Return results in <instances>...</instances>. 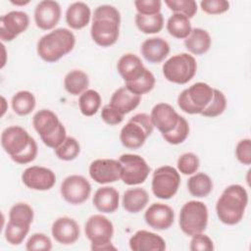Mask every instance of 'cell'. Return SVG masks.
<instances>
[{
    "label": "cell",
    "instance_id": "obj_48",
    "mask_svg": "<svg viewBox=\"0 0 251 251\" xmlns=\"http://www.w3.org/2000/svg\"><path fill=\"white\" fill-rule=\"evenodd\" d=\"M36 155H37V144H36V141L34 140V138L32 137L28 146L25 148V150L23 153H21L20 155L12 157L11 159L14 162H16L17 164L25 165V164L32 162L35 159Z\"/></svg>",
    "mask_w": 251,
    "mask_h": 251
},
{
    "label": "cell",
    "instance_id": "obj_31",
    "mask_svg": "<svg viewBox=\"0 0 251 251\" xmlns=\"http://www.w3.org/2000/svg\"><path fill=\"white\" fill-rule=\"evenodd\" d=\"M191 24L187 17L181 14L174 13L167 22V30L169 33L178 39H185L191 32Z\"/></svg>",
    "mask_w": 251,
    "mask_h": 251
},
{
    "label": "cell",
    "instance_id": "obj_29",
    "mask_svg": "<svg viewBox=\"0 0 251 251\" xmlns=\"http://www.w3.org/2000/svg\"><path fill=\"white\" fill-rule=\"evenodd\" d=\"M88 85V75L81 70H73L69 72L64 78V87L66 91L75 96L87 90Z\"/></svg>",
    "mask_w": 251,
    "mask_h": 251
},
{
    "label": "cell",
    "instance_id": "obj_26",
    "mask_svg": "<svg viewBox=\"0 0 251 251\" xmlns=\"http://www.w3.org/2000/svg\"><path fill=\"white\" fill-rule=\"evenodd\" d=\"M91 11L84 2H75L71 4L66 11V22L71 28L81 29L85 27L90 21Z\"/></svg>",
    "mask_w": 251,
    "mask_h": 251
},
{
    "label": "cell",
    "instance_id": "obj_19",
    "mask_svg": "<svg viewBox=\"0 0 251 251\" xmlns=\"http://www.w3.org/2000/svg\"><path fill=\"white\" fill-rule=\"evenodd\" d=\"M150 117L154 127H157L162 134L172 131L179 119V115L168 103L156 104L151 111Z\"/></svg>",
    "mask_w": 251,
    "mask_h": 251
},
{
    "label": "cell",
    "instance_id": "obj_35",
    "mask_svg": "<svg viewBox=\"0 0 251 251\" xmlns=\"http://www.w3.org/2000/svg\"><path fill=\"white\" fill-rule=\"evenodd\" d=\"M33 210L26 203H17L13 205L9 212V222L22 225V226H30L33 221Z\"/></svg>",
    "mask_w": 251,
    "mask_h": 251
},
{
    "label": "cell",
    "instance_id": "obj_15",
    "mask_svg": "<svg viewBox=\"0 0 251 251\" xmlns=\"http://www.w3.org/2000/svg\"><path fill=\"white\" fill-rule=\"evenodd\" d=\"M122 165L115 159H96L89 166L90 177L100 184L111 183L121 178Z\"/></svg>",
    "mask_w": 251,
    "mask_h": 251
},
{
    "label": "cell",
    "instance_id": "obj_45",
    "mask_svg": "<svg viewBox=\"0 0 251 251\" xmlns=\"http://www.w3.org/2000/svg\"><path fill=\"white\" fill-rule=\"evenodd\" d=\"M134 6L138 14L151 16L160 13L162 2L160 0H135Z\"/></svg>",
    "mask_w": 251,
    "mask_h": 251
},
{
    "label": "cell",
    "instance_id": "obj_5",
    "mask_svg": "<svg viewBox=\"0 0 251 251\" xmlns=\"http://www.w3.org/2000/svg\"><path fill=\"white\" fill-rule=\"evenodd\" d=\"M154 126L150 115L139 113L129 119L120 132L122 144L128 149H137L146 141L153 132Z\"/></svg>",
    "mask_w": 251,
    "mask_h": 251
},
{
    "label": "cell",
    "instance_id": "obj_32",
    "mask_svg": "<svg viewBox=\"0 0 251 251\" xmlns=\"http://www.w3.org/2000/svg\"><path fill=\"white\" fill-rule=\"evenodd\" d=\"M137 28L146 34L158 33L164 26V17L161 13L151 16L136 14L134 18Z\"/></svg>",
    "mask_w": 251,
    "mask_h": 251
},
{
    "label": "cell",
    "instance_id": "obj_22",
    "mask_svg": "<svg viewBox=\"0 0 251 251\" xmlns=\"http://www.w3.org/2000/svg\"><path fill=\"white\" fill-rule=\"evenodd\" d=\"M117 70L126 83L131 82L139 78L147 70L141 59L131 53L123 55L117 64Z\"/></svg>",
    "mask_w": 251,
    "mask_h": 251
},
{
    "label": "cell",
    "instance_id": "obj_40",
    "mask_svg": "<svg viewBox=\"0 0 251 251\" xmlns=\"http://www.w3.org/2000/svg\"><path fill=\"white\" fill-rule=\"evenodd\" d=\"M29 226H30L16 225L11 222H8L4 231L6 241L11 245L21 244L27 235L29 231Z\"/></svg>",
    "mask_w": 251,
    "mask_h": 251
},
{
    "label": "cell",
    "instance_id": "obj_7",
    "mask_svg": "<svg viewBox=\"0 0 251 251\" xmlns=\"http://www.w3.org/2000/svg\"><path fill=\"white\" fill-rule=\"evenodd\" d=\"M214 88L205 82H195L182 90L177 97V105L186 114H201L213 98Z\"/></svg>",
    "mask_w": 251,
    "mask_h": 251
},
{
    "label": "cell",
    "instance_id": "obj_50",
    "mask_svg": "<svg viewBox=\"0 0 251 251\" xmlns=\"http://www.w3.org/2000/svg\"><path fill=\"white\" fill-rule=\"evenodd\" d=\"M13 4H15V5H25V4H28L29 3V1L28 0H26V1H11Z\"/></svg>",
    "mask_w": 251,
    "mask_h": 251
},
{
    "label": "cell",
    "instance_id": "obj_25",
    "mask_svg": "<svg viewBox=\"0 0 251 251\" xmlns=\"http://www.w3.org/2000/svg\"><path fill=\"white\" fill-rule=\"evenodd\" d=\"M141 96L130 92L126 86L118 88L111 96L109 105L124 116L133 111L140 103Z\"/></svg>",
    "mask_w": 251,
    "mask_h": 251
},
{
    "label": "cell",
    "instance_id": "obj_47",
    "mask_svg": "<svg viewBox=\"0 0 251 251\" xmlns=\"http://www.w3.org/2000/svg\"><path fill=\"white\" fill-rule=\"evenodd\" d=\"M189 249L191 251H212L214 244L208 235L201 232L192 236Z\"/></svg>",
    "mask_w": 251,
    "mask_h": 251
},
{
    "label": "cell",
    "instance_id": "obj_18",
    "mask_svg": "<svg viewBox=\"0 0 251 251\" xmlns=\"http://www.w3.org/2000/svg\"><path fill=\"white\" fill-rule=\"evenodd\" d=\"M146 224L157 230H165L172 226L175 221L174 210L163 203H153L144 214Z\"/></svg>",
    "mask_w": 251,
    "mask_h": 251
},
{
    "label": "cell",
    "instance_id": "obj_2",
    "mask_svg": "<svg viewBox=\"0 0 251 251\" xmlns=\"http://www.w3.org/2000/svg\"><path fill=\"white\" fill-rule=\"evenodd\" d=\"M247 204L246 189L240 184H231L223 191L217 201V216L226 225H236L242 220Z\"/></svg>",
    "mask_w": 251,
    "mask_h": 251
},
{
    "label": "cell",
    "instance_id": "obj_3",
    "mask_svg": "<svg viewBox=\"0 0 251 251\" xmlns=\"http://www.w3.org/2000/svg\"><path fill=\"white\" fill-rule=\"evenodd\" d=\"M75 44V34L68 28H56L40 37L36 51L38 56L47 63H54L70 53Z\"/></svg>",
    "mask_w": 251,
    "mask_h": 251
},
{
    "label": "cell",
    "instance_id": "obj_12",
    "mask_svg": "<svg viewBox=\"0 0 251 251\" xmlns=\"http://www.w3.org/2000/svg\"><path fill=\"white\" fill-rule=\"evenodd\" d=\"M60 191L65 201L72 205H79L90 196L91 184L84 176L72 175L62 181Z\"/></svg>",
    "mask_w": 251,
    "mask_h": 251
},
{
    "label": "cell",
    "instance_id": "obj_30",
    "mask_svg": "<svg viewBox=\"0 0 251 251\" xmlns=\"http://www.w3.org/2000/svg\"><path fill=\"white\" fill-rule=\"evenodd\" d=\"M187 189L189 193L194 197H206L211 193L213 189V181L208 175L204 173H198L188 178Z\"/></svg>",
    "mask_w": 251,
    "mask_h": 251
},
{
    "label": "cell",
    "instance_id": "obj_6",
    "mask_svg": "<svg viewBox=\"0 0 251 251\" xmlns=\"http://www.w3.org/2000/svg\"><path fill=\"white\" fill-rule=\"evenodd\" d=\"M86 237L91 242L92 250H116L111 239L114 235V226L105 216L96 214L89 217L84 226Z\"/></svg>",
    "mask_w": 251,
    "mask_h": 251
},
{
    "label": "cell",
    "instance_id": "obj_38",
    "mask_svg": "<svg viewBox=\"0 0 251 251\" xmlns=\"http://www.w3.org/2000/svg\"><path fill=\"white\" fill-rule=\"evenodd\" d=\"M226 107V98L225 94L219 89L214 88L213 98L209 105L200 114L206 118H215L224 113Z\"/></svg>",
    "mask_w": 251,
    "mask_h": 251
},
{
    "label": "cell",
    "instance_id": "obj_21",
    "mask_svg": "<svg viewBox=\"0 0 251 251\" xmlns=\"http://www.w3.org/2000/svg\"><path fill=\"white\" fill-rule=\"evenodd\" d=\"M129 247L133 251H164L166 242L157 233L141 229L129 238Z\"/></svg>",
    "mask_w": 251,
    "mask_h": 251
},
{
    "label": "cell",
    "instance_id": "obj_33",
    "mask_svg": "<svg viewBox=\"0 0 251 251\" xmlns=\"http://www.w3.org/2000/svg\"><path fill=\"white\" fill-rule=\"evenodd\" d=\"M36 101L34 95L27 90H21L12 97V108L14 112L19 116H26L30 114Z\"/></svg>",
    "mask_w": 251,
    "mask_h": 251
},
{
    "label": "cell",
    "instance_id": "obj_8",
    "mask_svg": "<svg viewBox=\"0 0 251 251\" xmlns=\"http://www.w3.org/2000/svg\"><path fill=\"white\" fill-rule=\"evenodd\" d=\"M180 229L188 236L203 232L208 224V208L201 201L191 200L186 202L180 209Z\"/></svg>",
    "mask_w": 251,
    "mask_h": 251
},
{
    "label": "cell",
    "instance_id": "obj_46",
    "mask_svg": "<svg viewBox=\"0 0 251 251\" xmlns=\"http://www.w3.org/2000/svg\"><path fill=\"white\" fill-rule=\"evenodd\" d=\"M235 156L237 160L246 166L251 164V140L249 138L241 139L235 147Z\"/></svg>",
    "mask_w": 251,
    "mask_h": 251
},
{
    "label": "cell",
    "instance_id": "obj_43",
    "mask_svg": "<svg viewBox=\"0 0 251 251\" xmlns=\"http://www.w3.org/2000/svg\"><path fill=\"white\" fill-rule=\"evenodd\" d=\"M25 249L28 251L34 250H43L49 251L52 249L51 239L44 233L36 232L33 233L25 243Z\"/></svg>",
    "mask_w": 251,
    "mask_h": 251
},
{
    "label": "cell",
    "instance_id": "obj_24",
    "mask_svg": "<svg viewBox=\"0 0 251 251\" xmlns=\"http://www.w3.org/2000/svg\"><path fill=\"white\" fill-rule=\"evenodd\" d=\"M92 202L99 212L114 213L119 208V192L113 186L100 187L95 191Z\"/></svg>",
    "mask_w": 251,
    "mask_h": 251
},
{
    "label": "cell",
    "instance_id": "obj_11",
    "mask_svg": "<svg viewBox=\"0 0 251 251\" xmlns=\"http://www.w3.org/2000/svg\"><path fill=\"white\" fill-rule=\"evenodd\" d=\"M122 165L121 179L127 185H137L143 183L150 173L147 162L136 154H123L119 158Z\"/></svg>",
    "mask_w": 251,
    "mask_h": 251
},
{
    "label": "cell",
    "instance_id": "obj_36",
    "mask_svg": "<svg viewBox=\"0 0 251 251\" xmlns=\"http://www.w3.org/2000/svg\"><path fill=\"white\" fill-rule=\"evenodd\" d=\"M155 76L154 75L147 69L145 73L136 80L126 83V87L132 93L141 96L142 94H146L150 92L155 86Z\"/></svg>",
    "mask_w": 251,
    "mask_h": 251
},
{
    "label": "cell",
    "instance_id": "obj_49",
    "mask_svg": "<svg viewBox=\"0 0 251 251\" xmlns=\"http://www.w3.org/2000/svg\"><path fill=\"white\" fill-rule=\"evenodd\" d=\"M101 118L106 124L110 126H116L123 122L124 115L108 104L102 108Z\"/></svg>",
    "mask_w": 251,
    "mask_h": 251
},
{
    "label": "cell",
    "instance_id": "obj_42",
    "mask_svg": "<svg viewBox=\"0 0 251 251\" xmlns=\"http://www.w3.org/2000/svg\"><path fill=\"white\" fill-rule=\"evenodd\" d=\"M177 169L182 175H193L197 172L200 162L194 153L187 152L180 155L177 159Z\"/></svg>",
    "mask_w": 251,
    "mask_h": 251
},
{
    "label": "cell",
    "instance_id": "obj_14",
    "mask_svg": "<svg viewBox=\"0 0 251 251\" xmlns=\"http://www.w3.org/2000/svg\"><path fill=\"white\" fill-rule=\"evenodd\" d=\"M29 25V17L23 11H11L0 18V39L12 41L19 34L26 30Z\"/></svg>",
    "mask_w": 251,
    "mask_h": 251
},
{
    "label": "cell",
    "instance_id": "obj_4",
    "mask_svg": "<svg viewBox=\"0 0 251 251\" xmlns=\"http://www.w3.org/2000/svg\"><path fill=\"white\" fill-rule=\"evenodd\" d=\"M32 125L47 147L56 149L67 137L64 125L51 110L42 109L37 111L32 118Z\"/></svg>",
    "mask_w": 251,
    "mask_h": 251
},
{
    "label": "cell",
    "instance_id": "obj_41",
    "mask_svg": "<svg viewBox=\"0 0 251 251\" xmlns=\"http://www.w3.org/2000/svg\"><path fill=\"white\" fill-rule=\"evenodd\" d=\"M165 4L174 13L184 15L188 19L197 12V3L194 0H165Z\"/></svg>",
    "mask_w": 251,
    "mask_h": 251
},
{
    "label": "cell",
    "instance_id": "obj_27",
    "mask_svg": "<svg viewBox=\"0 0 251 251\" xmlns=\"http://www.w3.org/2000/svg\"><path fill=\"white\" fill-rule=\"evenodd\" d=\"M212 39L209 32L203 28L195 27L184 39L185 48L194 55L205 54L211 47Z\"/></svg>",
    "mask_w": 251,
    "mask_h": 251
},
{
    "label": "cell",
    "instance_id": "obj_17",
    "mask_svg": "<svg viewBox=\"0 0 251 251\" xmlns=\"http://www.w3.org/2000/svg\"><path fill=\"white\" fill-rule=\"evenodd\" d=\"M61 18V6L57 1H40L34 9V22L37 27L43 30L54 28Z\"/></svg>",
    "mask_w": 251,
    "mask_h": 251
},
{
    "label": "cell",
    "instance_id": "obj_39",
    "mask_svg": "<svg viewBox=\"0 0 251 251\" xmlns=\"http://www.w3.org/2000/svg\"><path fill=\"white\" fill-rule=\"evenodd\" d=\"M188 134H189L188 122L183 117L179 116L178 123L176 126V127L172 131L162 134V136L168 143L173 145H177L182 143L187 138Z\"/></svg>",
    "mask_w": 251,
    "mask_h": 251
},
{
    "label": "cell",
    "instance_id": "obj_37",
    "mask_svg": "<svg viewBox=\"0 0 251 251\" xmlns=\"http://www.w3.org/2000/svg\"><path fill=\"white\" fill-rule=\"evenodd\" d=\"M55 150L56 156L63 161H72L75 159L80 152L78 141L72 136H67L66 139Z\"/></svg>",
    "mask_w": 251,
    "mask_h": 251
},
{
    "label": "cell",
    "instance_id": "obj_34",
    "mask_svg": "<svg viewBox=\"0 0 251 251\" xmlns=\"http://www.w3.org/2000/svg\"><path fill=\"white\" fill-rule=\"evenodd\" d=\"M101 96L94 89H87L80 94L78 99L79 110L82 115L91 117L97 113L101 106Z\"/></svg>",
    "mask_w": 251,
    "mask_h": 251
},
{
    "label": "cell",
    "instance_id": "obj_9",
    "mask_svg": "<svg viewBox=\"0 0 251 251\" xmlns=\"http://www.w3.org/2000/svg\"><path fill=\"white\" fill-rule=\"evenodd\" d=\"M196 71V60L188 53L174 55L163 65V75L165 78L177 84H185L190 81L195 75Z\"/></svg>",
    "mask_w": 251,
    "mask_h": 251
},
{
    "label": "cell",
    "instance_id": "obj_44",
    "mask_svg": "<svg viewBox=\"0 0 251 251\" xmlns=\"http://www.w3.org/2000/svg\"><path fill=\"white\" fill-rule=\"evenodd\" d=\"M203 12L209 15H220L229 9V2L226 0H203L200 2Z\"/></svg>",
    "mask_w": 251,
    "mask_h": 251
},
{
    "label": "cell",
    "instance_id": "obj_20",
    "mask_svg": "<svg viewBox=\"0 0 251 251\" xmlns=\"http://www.w3.org/2000/svg\"><path fill=\"white\" fill-rule=\"evenodd\" d=\"M51 232L57 242L69 245L75 243L78 239L80 229L78 224L74 219L61 217L53 223Z\"/></svg>",
    "mask_w": 251,
    "mask_h": 251
},
{
    "label": "cell",
    "instance_id": "obj_28",
    "mask_svg": "<svg viewBox=\"0 0 251 251\" xmlns=\"http://www.w3.org/2000/svg\"><path fill=\"white\" fill-rule=\"evenodd\" d=\"M148 202L149 195L143 188H129L124 192L123 206L128 213H138L142 211Z\"/></svg>",
    "mask_w": 251,
    "mask_h": 251
},
{
    "label": "cell",
    "instance_id": "obj_16",
    "mask_svg": "<svg viewBox=\"0 0 251 251\" xmlns=\"http://www.w3.org/2000/svg\"><path fill=\"white\" fill-rule=\"evenodd\" d=\"M22 180L24 184L33 190H49L56 182L55 173L45 167L31 166L26 168L23 175Z\"/></svg>",
    "mask_w": 251,
    "mask_h": 251
},
{
    "label": "cell",
    "instance_id": "obj_23",
    "mask_svg": "<svg viewBox=\"0 0 251 251\" xmlns=\"http://www.w3.org/2000/svg\"><path fill=\"white\" fill-rule=\"evenodd\" d=\"M140 51L146 61L158 64L165 60L170 53V45L161 37H151L142 42Z\"/></svg>",
    "mask_w": 251,
    "mask_h": 251
},
{
    "label": "cell",
    "instance_id": "obj_13",
    "mask_svg": "<svg viewBox=\"0 0 251 251\" xmlns=\"http://www.w3.org/2000/svg\"><path fill=\"white\" fill-rule=\"evenodd\" d=\"M31 136L20 126L6 127L1 133V145L4 151L12 158L23 153L28 146Z\"/></svg>",
    "mask_w": 251,
    "mask_h": 251
},
{
    "label": "cell",
    "instance_id": "obj_10",
    "mask_svg": "<svg viewBox=\"0 0 251 251\" xmlns=\"http://www.w3.org/2000/svg\"><path fill=\"white\" fill-rule=\"evenodd\" d=\"M180 184L179 173L171 166H162L156 169L152 176V192L160 199H170L176 192Z\"/></svg>",
    "mask_w": 251,
    "mask_h": 251
},
{
    "label": "cell",
    "instance_id": "obj_1",
    "mask_svg": "<svg viewBox=\"0 0 251 251\" xmlns=\"http://www.w3.org/2000/svg\"><path fill=\"white\" fill-rule=\"evenodd\" d=\"M121 15L111 5H100L93 13L90 34L93 41L101 47L115 44L120 34Z\"/></svg>",
    "mask_w": 251,
    "mask_h": 251
}]
</instances>
